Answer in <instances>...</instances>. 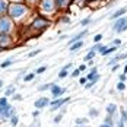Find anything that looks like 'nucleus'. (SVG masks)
<instances>
[{"label": "nucleus", "instance_id": "obj_29", "mask_svg": "<svg viewBox=\"0 0 127 127\" xmlns=\"http://www.w3.org/2000/svg\"><path fill=\"white\" fill-rule=\"evenodd\" d=\"M60 120H62V115H59V117H56V118H54V123H59Z\"/></svg>", "mask_w": 127, "mask_h": 127}, {"label": "nucleus", "instance_id": "obj_12", "mask_svg": "<svg viewBox=\"0 0 127 127\" xmlns=\"http://www.w3.org/2000/svg\"><path fill=\"white\" fill-rule=\"evenodd\" d=\"M6 6H7V4H6V1H4V0H0V13L6 9Z\"/></svg>", "mask_w": 127, "mask_h": 127}, {"label": "nucleus", "instance_id": "obj_1", "mask_svg": "<svg viewBox=\"0 0 127 127\" xmlns=\"http://www.w3.org/2000/svg\"><path fill=\"white\" fill-rule=\"evenodd\" d=\"M24 12H25V7L21 6V4H10V7H9V13H10V16H13V18L21 16Z\"/></svg>", "mask_w": 127, "mask_h": 127}, {"label": "nucleus", "instance_id": "obj_33", "mask_svg": "<svg viewBox=\"0 0 127 127\" xmlns=\"http://www.w3.org/2000/svg\"><path fill=\"white\" fill-rule=\"evenodd\" d=\"M1 85H3V82H1V80H0V86H1Z\"/></svg>", "mask_w": 127, "mask_h": 127}, {"label": "nucleus", "instance_id": "obj_28", "mask_svg": "<svg viewBox=\"0 0 127 127\" xmlns=\"http://www.w3.org/2000/svg\"><path fill=\"white\" fill-rule=\"evenodd\" d=\"M16 123H18V117H13V118H12V124L15 126Z\"/></svg>", "mask_w": 127, "mask_h": 127}, {"label": "nucleus", "instance_id": "obj_11", "mask_svg": "<svg viewBox=\"0 0 127 127\" xmlns=\"http://www.w3.org/2000/svg\"><path fill=\"white\" fill-rule=\"evenodd\" d=\"M95 56V51H89L88 54H86V57H85V60L86 62H89V60H92V57Z\"/></svg>", "mask_w": 127, "mask_h": 127}, {"label": "nucleus", "instance_id": "obj_15", "mask_svg": "<svg viewBox=\"0 0 127 127\" xmlns=\"http://www.w3.org/2000/svg\"><path fill=\"white\" fill-rule=\"evenodd\" d=\"M31 79H34V73H29L28 76H25V79H24V80H25V82H29Z\"/></svg>", "mask_w": 127, "mask_h": 127}, {"label": "nucleus", "instance_id": "obj_3", "mask_svg": "<svg viewBox=\"0 0 127 127\" xmlns=\"http://www.w3.org/2000/svg\"><path fill=\"white\" fill-rule=\"evenodd\" d=\"M113 28H114V31H117V32H121V31L127 29V19H126V18H121V19H118Z\"/></svg>", "mask_w": 127, "mask_h": 127}, {"label": "nucleus", "instance_id": "obj_16", "mask_svg": "<svg viewBox=\"0 0 127 127\" xmlns=\"http://www.w3.org/2000/svg\"><path fill=\"white\" fill-rule=\"evenodd\" d=\"M48 88H53V86H51V85H41V86H39V91H44V89H48Z\"/></svg>", "mask_w": 127, "mask_h": 127}, {"label": "nucleus", "instance_id": "obj_5", "mask_svg": "<svg viewBox=\"0 0 127 127\" xmlns=\"http://www.w3.org/2000/svg\"><path fill=\"white\" fill-rule=\"evenodd\" d=\"M63 92H66V89L60 88V86H56V85H54V86L51 88V94H53L54 96H60V95H62Z\"/></svg>", "mask_w": 127, "mask_h": 127}, {"label": "nucleus", "instance_id": "obj_24", "mask_svg": "<svg viewBox=\"0 0 127 127\" xmlns=\"http://www.w3.org/2000/svg\"><path fill=\"white\" fill-rule=\"evenodd\" d=\"M124 88H126V86H124V83H118V86H117V89H120V91H123Z\"/></svg>", "mask_w": 127, "mask_h": 127}, {"label": "nucleus", "instance_id": "obj_6", "mask_svg": "<svg viewBox=\"0 0 127 127\" xmlns=\"http://www.w3.org/2000/svg\"><path fill=\"white\" fill-rule=\"evenodd\" d=\"M34 26L35 28H44V26H47V21L42 18H38L37 21H34Z\"/></svg>", "mask_w": 127, "mask_h": 127}, {"label": "nucleus", "instance_id": "obj_18", "mask_svg": "<svg viewBox=\"0 0 127 127\" xmlns=\"http://www.w3.org/2000/svg\"><path fill=\"white\" fill-rule=\"evenodd\" d=\"M45 69H47V66H41L38 70H37V73H42V72H45Z\"/></svg>", "mask_w": 127, "mask_h": 127}, {"label": "nucleus", "instance_id": "obj_30", "mask_svg": "<svg viewBox=\"0 0 127 127\" xmlns=\"http://www.w3.org/2000/svg\"><path fill=\"white\" fill-rule=\"evenodd\" d=\"M111 51H114V48H110V50H105L102 54H108V53H111Z\"/></svg>", "mask_w": 127, "mask_h": 127}, {"label": "nucleus", "instance_id": "obj_13", "mask_svg": "<svg viewBox=\"0 0 127 127\" xmlns=\"http://www.w3.org/2000/svg\"><path fill=\"white\" fill-rule=\"evenodd\" d=\"M13 91H15V88H13V86H9V88L6 89V92H4V94H6V96L12 95V94H13Z\"/></svg>", "mask_w": 127, "mask_h": 127}, {"label": "nucleus", "instance_id": "obj_2", "mask_svg": "<svg viewBox=\"0 0 127 127\" xmlns=\"http://www.w3.org/2000/svg\"><path fill=\"white\" fill-rule=\"evenodd\" d=\"M10 31V22L7 19H0V35H6Z\"/></svg>", "mask_w": 127, "mask_h": 127}, {"label": "nucleus", "instance_id": "obj_20", "mask_svg": "<svg viewBox=\"0 0 127 127\" xmlns=\"http://www.w3.org/2000/svg\"><path fill=\"white\" fill-rule=\"evenodd\" d=\"M67 0H57V6H64Z\"/></svg>", "mask_w": 127, "mask_h": 127}, {"label": "nucleus", "instance_id": "obj_32", "mask_svg": "<svg viewBox=\"0 0 127 127\" xmlns=\"http://www.w3.org/2000/svg\"><path fill=\"white\" fill-rule=\"evenodd\" d=\"M101 127H108V126H107V124H102V126Z\"/></svg>", "mask_w": 127, "mask_h": 127}, {"label": "nucleus", "instance_id": "obj_19", "mask_svg": "<svg viewBox=\"0 0 127 127\" xmlns=\"http://www.w3.org/2000/svg\"><path fill=\"white\" fill-rule=\"evenodd\" d=\"M0 107H6V98H0Z\"/></svg>", "mask_w": 127, "mask_h": 127}, {"label": "nucleus", "instance_id": "obj_34", "mask_svg": "<svg viewBox=\"0 0 127 127\" xmlns=\"http://www.w3.org/2000/svg\"><path fill=\"white\" fill-rule=\"evenodd\" d=\"M1 50H3V48H1V47H0V51H1Z\"/></svg>", "mask_w": 127, "mask_h": 127}, {"label": "nucleus", "instance_id": "obj_4", "mask_svg": "<svg viewBox=\"0 0 127 127\" xmlns=\"http://www.w3.org/2000/svg\"><path fill=\"white\" fill-rule=\"evenodd\" d=\"M42 9H44L45 12H53V9H54V1H53V0H44V1H42Z\"/></svg>", "mask_w": 127, "mask_h": 127}, {"label": "nucleus", "instance_id": "obj_21", "mask_svg": "<svg viewBox=\"0 0 127 127\" xmlns=\"http://www.w3.org/2000/svg\"><path fill=\"white\" fill-rule=\"evenodd\" d=\"M12 63H13L12 60H6V62H4V63L1 64V67H6V66H9V64H12Z\"/></svg>", "mask_w": 127, "mask_h": 127}, {"label": "nucleus", "instance_id": "obj_10", "mask_svg": "<svg viewBox=\"0 0 127 127\" xmlns=\"http://www.w3.org/2000/svg\"><path fill=\"white\" fill-rule=\"evenodd\" d=\"M82 45H83V42H82V41H77V42H75V44H73V45L70 47V51H75V50H77V48H80Z\"/></svg>", "mask_w": 127, "mask_h": 127}, {"label": "nucleus", "instance_id": "obj_14", "mask_svg": "<svg viewBox=\"0 0 127 127\" xmlns=\"http://www.w3.org/2000/svg\"><path fill=\"white\" fill-rule=\"evenodd\" d=\"M107 111H108L110 114H111V113H114V111H115V105H114V104H111V105H108V108H107Z\"/></svg>", "mask_w": 127, "mask_h": 127}, {"label": "nucleus", "instance_id": "obj_22", "mask_svg": "<svg viewBox=\"0 0 127 127\" xmlns=\"http://www.w3.org/2000/svg\"><path fill=\"white\" fill-rule=\"evenodd\" d=\"M89 22H91V19H89V18H86V19H85V21H83V22H80V24H82V25L85 26V25H88Z\"/></svg>", "mask_w": 127, "mask_h": 127}, {"label": "nucleus", "instance_id": "obj_17", "mask_svg": "<svg viewBox=\"0 0 127 127\" xmlns=\"http://www.w3.org/2000/svg\"><path fill=\"white\" fill-rule=\"evenodd\" d=\"M121 114H123V120H124V121H127V111L124 110V108L121 110Z\"/></svg>", "mask_w": 127, "mask_h": 127}, {"label": "nucleus", "instance_id": "obj_31", "mask_svg": "<svg viewBox=\"0 0 127 127\" xmlns=\"http://www.w3.org/2000/svg\"><path fill=\"white\" fill-rule=\"evenodd\" d=\"M124 72H126V73H127V64H126V67H124Z\"/></svg>", "mask_w": 127, "mask_h": 127}, {"label": "nucleus", "instance_id": "obj_23", "mask_svg": "<svg viewBox=\"0 0 127 127\" xmlns=\"http://www.w3.org/2000/svg\"><path fill=\"white\" fill-rule=\"evenodd\" d=\"M39 53V50H37V51H32V53H29V57H34V56H37Z\"/></svg>", "mask_w": 127, "mask_h": 127}, {"label": "nucleus", "instance_id": "obj_7", "mask_svg": "<svg viewBox=\"0 0 127 127\" xmlns=\"http://www.w3.org/2000/svg\"><path fill=\"white\" fill-rule=\"evenodd\" d=\"M47 104H48V99H47V98H39L38 101L35 102V107H37V108H42V107H45Z\"/></svg>", "mask_w": 127, "mask_h": 127}, {"label": "nucleus", "instance_id": "obj_9", "mask_svg": "<svg viewBox=\"0 0 127 127\" xmlns=\"http://www.w3.org/2000/svg\"><path fill=\"white\" fill-rule=\"evenodd\" d=\"M127 12V9H120V10H117V12H114L113 15H111V19H115V18H118V16H121V15H124V13Z\"/></svg>", "mask_w": 127, "mask_h": 127}, {"label": "nucleus", "instance_id": "obj_8", "mask_svg": "<svg viewBox=\"0 0 127 127\" xmlns=\"http://www.w3.org/2000/svg\"><path fill=\"white\" fill-rule=\"evenodd\" d=\"M66 101H69V99H56L54 102H51V110H56L57 107H60V105L64 104Z\"/></svg>", "mask_w": 127, "mask_h": 127}, {"label": "nucleus", "instance_id": "obj_27", "mask_svg": "<svg viewBox=\"0 0 127 127\" xmlns=\"http://www.w3.org/2000/svg\"><path fill=\"white\" fill-rule=\"evenodd\" d=\"M96 114H98V111H96V110H91V115H94V117H95Z\"/></svg>", "mask_w": 127, "mask_h": 127}, {"label": "nucleus", "instance_id": "obj_26", "mask_svg": "<svg viewBox=\"0 0 127 127\" xmlns=\"http://www.w3.org/2000/svg\"><path fill=\"white\" fill-rule=\"evenodd\" d=\"M102 38V34H98V35H95V41H99Z\"/></svg>", "mask_w": 127, "mask_h": 127}, {"label": "nucleus", "instance_id": "obj_25", "mask_svg": "<svg viewBox=\"0 0 127 127\" xmlns=\"http://www.w3.org/2000/svg\"><path fill=\"white\" fill-rule=\"evenodd\" d=\"M66 75H67V70H66V69H64L63 72H60V77H64Z\"/></svg>", "mask_w": 127, "mask_h": 127}]
</instances>
